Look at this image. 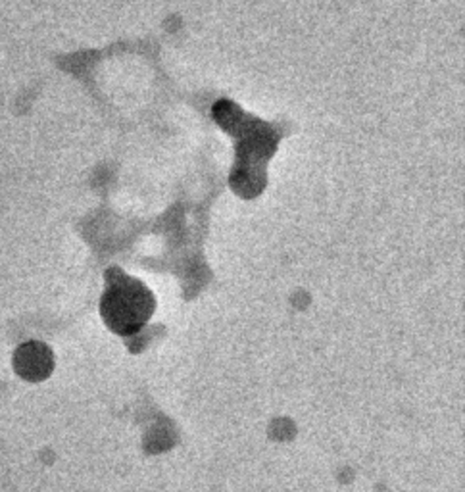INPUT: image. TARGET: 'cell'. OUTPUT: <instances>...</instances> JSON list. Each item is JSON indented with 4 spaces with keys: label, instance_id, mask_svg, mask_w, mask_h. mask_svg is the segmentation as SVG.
I'll use <instances>...</instances> for the list:
<instances>
[{
    "label": "cell",
    "instance_id": "obj_1",
    "mask_svg": "<svg viewBox=\"0 0 465 492\" xmlns=\"http://www.w3.org/2000/svg\"><path fill=\"white\" fill-rule=\"evenodd\" d=\"M100 314L114 333L122 337L135 335L154 314V296L141 281L127 278L125 273L112 271L106 293L100 302Z\"/></svg>",
    "mask_w": 465,
    "mask_h": 492
},
{
    "label": "cell",
    "instance_id": "obj_2",
    "mask_svg": "<svg viewBox=\"0 0 465 492\" xmlns=\"http://www.w3.org/2000/svg\"><path fill=\"white\" fill-rule=\"evenodd\" d=\"M54 358L47 344L42 342H25L14 354V369L22 379L29 383H39L47 379L52 373Z\"/></svg>",
    "mask_w": 465,
    "mask_h": 492
}]
</instances>
